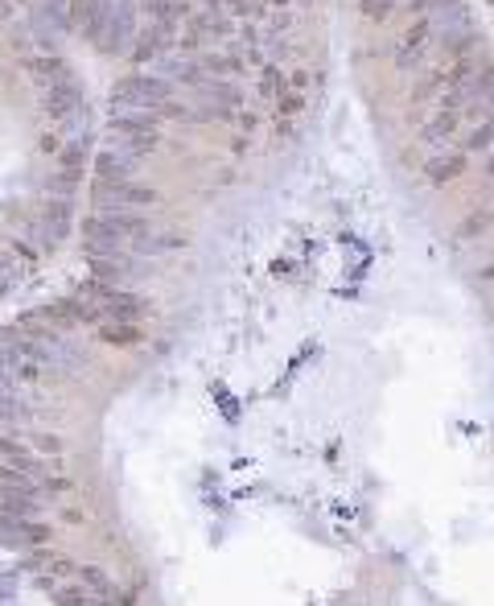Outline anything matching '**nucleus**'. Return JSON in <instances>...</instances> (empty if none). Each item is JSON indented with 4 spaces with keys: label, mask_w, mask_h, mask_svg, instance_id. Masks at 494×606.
<instances>
[{
    "label": "nucleus",
    "mask_w": 494,
    "mask_h": 606,
    "mask_svg": "<svg viewBox=\"0 0 494 606\" xmlns=\"http://www.w3.org/2000/svg\"><path fill=\"white\" fill-rule=\"evenodd\" d=\"M486 4H491V13H494V0H486Z\"/></svg>",
    "instance_id": "1"
}]
</instances>
